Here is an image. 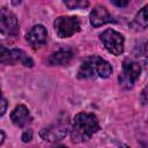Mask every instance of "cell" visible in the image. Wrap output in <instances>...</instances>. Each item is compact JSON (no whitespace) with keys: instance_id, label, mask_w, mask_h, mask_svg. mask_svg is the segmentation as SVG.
I'll return each mask as SVG.
<instances>
[{"instance_id":"7402d4cb","label":"cell","mask_w":148,"mask_h":148,"mask_svg":"<svg viewBox=\"0 0 148 148\" xmlns=\"http://www.w3.org/2000/svg\"><path fill=\"white\" fill-rule=\"evenodd\" d=\"M119 148H130V147H127V146H121V147H119Z\"/></svg>"},{"instance_id":"ac0fdd59","label":"cell","mask_w":148,"mask_h":148,"mask_svg":"<svg viewBox=\"0 0 148 148\" xmlns=\"http://www.w3.org/2000/svg\"><path fill=\"white\" fill-rule=\"evenodd\" d=\"M6 109H7V99L2 96V98H1V116L5 114Z\"/></svg>"},{"instance_id":"7a4b0ae2","label":"cell","mask_w":148,"mask_h":148,"mask_svg":"<svg viewBox=\"0 0 148 148\" xmlns=\"http://www.w3.org/2000/svg\"><path fill=\"white\" fill-rule=\"evenodd\" d=\"M95 73L99 77L106 79L112 74V67L103 58H101L98 56H91V57L86 58L82 61V64L77 71V77L79 79L91 77Z\"/></svg>"},{"instance_id":"9a60e30c","label":"cell","mask_w":148,"mask_h":148,"mask_svg":"<svg viewBox=\"0 0 148 148\" xmlns=\"http://www.w3.org/2000/svg\"><path fill=\"white\" fill-rule=\"evenodd\" d=\"M140 101L142 104H148V86L142 89L140 94Z\"/></svg>"},{"instance_id":"2e32d148","label":"cell","mask_w":148,"mask_h":148,"mask_svg":"<svg viewBox=\"0 0 148 148\" xmlns=\"http://www.w3.org/2000/svg\"><path fill=\"white\" fill-rule=\"evenodd\" d=\"M140 56L148 59V42L140 46Z\"/></svg>"},{"instance_id":"5bb4252c","label":"cell","mask_w":148,"mask_h":148,"mask_svg":"<svg viewBox=\"0 0 148 148\" xmlns=\"http://www.w3.org/2000/svg\"><path fill=\"white\" fill-rule=\"evenodd\" d=\"M65 5L69 8V9H76V8H83L87 7L89 3L87 1H65Z\"/></svg>"},{"instance_id":"ba28073f","label":"cell","mask_w":148,"mask_h":148,"mask_svg":"<svg viewBox=\"0 0 148 148\" xmlns=\"http://www.w3.org/2000/svg\"><path fill=\"white\" fill-rule=\"evenodd\" d=\"M0 32L2 38L16 37L18 34V22L16 16L6 7L0 10Z\"/></svg>"},{"instance_id":"d6986e66","label":"cell","mask_w":148,"mask_h":148,"mask_svg":"<svg viewBox=\"0 0 148 148\" xmlns=\"http://www.w3.org/2000/svg\"><path fill=\"white\" fill-rule=\"evenodd\" d=\"M112 3L117 7H126L130 3V1H112Z\"/></svg>"},{"instance_id":"8fae6325","label":"cell","mask_w":148,"mask_h":148,"mask_svg":"<svg viewBox=\"0 0 148 148\" xmlns=\"http://www.w3.org/2000/svg\"><path fill=\"white\" fill-rule=\"evenodd\" d=\"M10 119L13 121L14 125L18 126V127H24L27 125H29L31 123V116H30V112H29V109L23 105V104H20L17 105L10 113Z\"/></svg>"},{"instance_id":"9c48e42d","label":"cell","mask_w":148,"mask_h":148,"mask_svg":"<svg viewBox=\"0 0 148 148\" xmlns=\"http://www.w3.org/2000/svg\"><path fill=\"white\" fill-rule=\"evenodd\" d=\"M25 39L27 42L29 43V45L37 50L39 47H42L45 43H46V39H47V31H46V28L42 24H36L34 25L29 32L25 36Z\"/></svg>"},{"instance_id":"e0dca14e","label":"cell","mask_w":148,"mask_h":148,"mask_svg":"<svg viewBox=\"0 0 148 148\" xmlns=\"http://www.w3.org/2000/svg\"><path fill=\"white\" fill-rule=\"evenodd\" d=\"M31 136H32V132H31L30 130H28V131H25V132L23 133V135H22V140H23L24 142H28V141L31 140Z\"/></svg>"},{"instance_id":"30bf717a","label":"cell","mask_w":148,"mask_h":148,"mask_svg":"<svg viewBox=\"0 0 148 148\" xmlns=\"http://www.w3.org/2000/svg\"><path fill=\"white\" fill-rule=\"evenodd\" d=\"M109 22H113V18L104 6H96L90 13V23L94 28H98Z\"/></svg>"},{"instance_id":"3957f363","label":"cell","mask_w":148,"mask_h":148,"mask_svg":"<svg viewBox=\"0 0 148 148\" xmlns=\"http://www.w3.org/2000/svg\"><path fill=\"white\" fill-rule=\"evenodd\" d=\"M67 130H68V118L67 116H64L58 118V120L54 121L53 124L44 127L39 132V135L45 141L56 142L62 140L66 136Z\"/></svg>"},{"instance_id":"4fadbf2b","label":"cell","mask_w":148,"mask_h":148,"mask_svg":"<svg viewBox=\"0 0 148 148\" xmlns=\"http://www.w3.org/2000/svg\"><path fill=\"white\" fill-rule=\"evenodd\" d=\"M133 27H136L138 29H145L148 27V5L143 6L136 13L133 21Z\"/></svg>"},{"instance_id":"6da1fadb","label":"cell","mask_w":148,"mask_h":148,"mask_svg":"<svg viewBox=\"0 0 148 148\" xmlns=\"http://www.w3.org/2000/svg\"><path fill=\"white\" fill-rule=\"evenodd\" d=\"M101 128L97 117L94 113L80 112L77 113L71 126V138L75 143L89 140Z\"/></svg>"},{"instance_id":"ffe728a7","label":"cell","mask_w":148,"mask_h":148,"mask_svg":"<svg viewBox=\"0 0 148 148\" xmlns=\"http://www.w3.org/2000/svg\"><path fill=\"white\" fill-rule=\"evenodd\" d=\"M0 134H1V140H0V145H2L3 143V141H5V132L1 130L0 131Z\"/></svg>"},{"instance_id":"5b68a950","label":"cell","mask_w":148,"mask_h":148,"mask_svg":"<svg viewBox=\"0 0 148 148\" xmlns=\"http://www.w3.org/2000/svg\"><path fill=\"white\" fill-rule=\"evenodd\" d=\"M140 73H141V66L131 59H126L124 60L123 66H121V73L119 75V83L124 88L131 89L134 86L135 81L139 79Z\"/></svg>"},{"instance_id":"44dd1931","label":"cell","mask_w":148,"mask_h":148,"mask_svg":"<svg viewBox=\"0 0 148 148\" xmlns=\"http://www.w3.org/2000/svg\"><path fill=\"white\" fill-rule=\"evenodd\" d=\"M53 148H67L66 146H56V147H53Z\"/></svg>"},{"instance_id":"8992f818","label":"cell","mask_w":148,"mask_h":148,"mask_svg":"<svg viewBox=\"0 0 148 148\" xmlns=\"http://www.w3.org/2000/svg\"><path fill=\"white\" fill-rule=\"evenodd\" d=\"M104 47L114 56H120L124 52V36L113 30V29H106L103 31L99 36Z\"/></svg>"},{"instance_id":"7c38bea8","label":"cell","mask_w":148,"mask_h":148,"mask_svg":"<svg viewBox=\"0 0 148 148\" xmlns=\"http://www.w3.org/2000/svg\"><path fill=\"white\" fill-rule=\"evenodd\" d=\"M73 58V52L69 49H61L52 53L49 58V64L51 66H62L67 65Z\"/></svg>"},{"instance_id":"52a82bcc","label":"cell","mask_w":148,"mask_h":148,"mask_svg":"<svg viewBox=\"0 0 148 148\" xmlns=\"http://www.w3.org/2000/svg\"><path fill=\"white\" fill-rule=\"evenodd\" d=\"M0 61L3 65H15L17 62H21L25 67H32L34 61L32 59L22 50L13 49L8 50L5 46L0 47Z\"/></svg>"},{"instance_id":"277c9868","label":"cell","mask_w":148,"mask_h":148,"mask_svg":"<svg viewBox=\"0 0 148 148\" xmlns=\"http://www.w3.org/2000/svg\"><path fill=\"white\" fill-rule=\"evenodd\" d=\"M53 27L59 38H68L81 30V22L76 16H59L56 18Z\"/></svg>"}]
</instances>
